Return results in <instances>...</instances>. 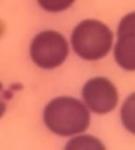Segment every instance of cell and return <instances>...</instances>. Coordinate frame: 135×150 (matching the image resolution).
I'll use <instances>...</instances> for the list:
<instances>
[{
    "instance_id": "52a82bcc",
    "label": "cell",
    "mask_w": 135,
    "mask_h": 150,
    "mask_svg": "<svg viewBox=\"0 0 135 150\" xmlns=\"http://www.w3.org/2000/svg\"><path fill=\"white\" fill-rule=\"evenodd\" d=\"M120 118L123 128L135 136V91L129 94L120 109Z\"/></svg>"
},
{
    "instance_id": "5b68a950",
    "label": "cell",
    "mask_w": 135,
    "mask_h": 150,
    "mask_svg": "<svg viewBox=\"0 0 135 150\" xmlns=\"http://www.w3.org/2000/svg\"><path fill=\"white\" fill-rule=\"evenodd\" d=\"M116 34L113 47L115 62L126 71H135V11L120 20Z\"/></svg>"
},
{
    "instance_id": "7a4b0ae2",
    "label": "cell",
    "mask_w": 135,
    "mask_h": 150,
    "mask_svg": "<svg viewBox=\"0 0 135 150\" xmlns=\"http://www.w3.org/2000/svg\"><path fill=\"white\" fill-rule=\"evenodd\" d=\"M73 52L85 61H99L106 57L114 47V34L102 21L85 19L70 35Z\"/></svg>"
},
{
    "instance_id": "8992f818",
    "label": "cell",
    "mask_w": 135,
    "mask_h": 150,
    "mask_svg": "<svg viewBox=\"0 0 135 150\" xmlns=\"http://www.w3.org/2000/svg\"><path fill=\"white\" fill-rule=\"evenodd\" d=\"M65 150H107V148L100 138L93 135L80 134L73 136L67 142Z\"/></svg>"
},
{
    "instance_id": "ba28073f",
    "label": "cell",
    "mask_w": 135,
    "mask_h": 150,
    "mask_svg": "<svg viewBox=\"0 0 135 150\" xmlns=\"http://www.w3.org/2000/svg\"><path fill=\"white\" fill-rule=\"evenodd\" d=\"M41 8L50 13H59L68 9L75 0H38Z\"/></svg>"
},
{
    "instance_id": "3957f363",
    "label": "cell",
    "mask_w": 135,
    "mask_h": 150,
    "mask_svg": "<svg viewBox=\"0 0 135 150\" xmlns=\"http://www.w3.org/2000/svg\"><path fill=\"white\" fill-rule=\"evenodd\" d=\"M69 47L66 38L55 30H43L34 36L29 47L32 61L40 68L50 70L67 59Z\"/></svg>"
},
{
    "instance_id": "6da1fadb",
    "label": "cell",
    "mask_w": 135,
    "mask_h": 150,
    "mask_svg": "<svg viewBox=\"0 0 135 150\" xmlns=\"http://www.w3.org/2000/svg\"><path fill=\"white\" fill-rule=\"evenodd\" d=\"M43 122L48 130L62 137L83 134L90 125V110L70 96L53 98L43 110Z\"/></svg>"
},
{
    "instance_id": "277c9868",
    "label": "cell",
    "mask_w": 135,
    "mask_h": 150,
    "mask_svg": "<svg viewBox=\"0 0 135 150\" xmlns=\"http://www.w3.org/2000/svg\"><path fill=\"white\" fill-rule=\"evenodd\" d=\"M82 100L87 108L99 115L112 112L119 103L116 86L104 76L89 79L82 87Z\"/></svg>"
},
{
    "instance_id": "9c48e42d",
    "label": "cell",
    "mask_w": 135,
    "mask_h": 150,
    "mask_svg": "<svg viewBox=\"0 0 135 150\" xmlns=\"http://www.w3.org/2000/svg\"><path fill=\"white\" fill-rule=\"evenodd\" d=\"M6 101H5V97H4V87H2V83L0 82V118L4 116L5 111H6Z\"/></svg>"
}]
</instances>
